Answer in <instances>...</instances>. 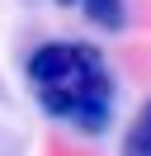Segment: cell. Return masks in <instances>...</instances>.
<instances>
[{
	"label": "cell",
	"mask_w": 151,
	"mask_h": 156,
	"mask_svg": "<svg viewBox=\"0 0 151 156\" xmlns=\"http://www.w3.org/2000/svg\"><path fill=\"white\" fill-rule=\"evenodd\" d=\"M24 80L33 104L57 123H71L76 133L99 137L113 123V71L94 43H43L28 52Z\"/></svg>",
	"instance_id": "cell-1"
},
{
	"label": "cell",
	"mask_w": 151,
	"mask_h": 156,
	"mask_svg": "<svg viewBox=\"0 0 151 156\" xmlns=\"http://www.w3.org/2000/svg\"><path fill=\"white\" fill-rule=\"evenodd\" d=\"M24 142H28V128H24V118H19L14 95H9L5 80H0V156H24Z\"/></svg>",
	"instance_id": "cell-2"
},
{
	"label": "cell",
	"mask_w": 151,
	"mask_h": 156,
	"mask_svg": "<svg viewBox=\"0 0 151 156\" xmlns=\"http://www.w3.org/2000/svg\"><path fill=\"white\" fill-rule=\"evenodd\" d=\"M57 5H80V14L94 24V29H109V33H118L123 24H128V5L123 0H57Z\"/></svg>",
	"instance_id": "cell-3"
},
{
	"label": "cell",
	"mask_w": 151,
	"mask_h": 156,
	"mask_svg": "<svg viewBox=\"0 0 151 156\" xmlns=\"http://www.w3.org/2000/svg\"><path fill=\"white\" fill-rule=\"evenodd\" d=\"M123 156H151V104L137 109V118L123 133Z\"/></svg>",
	"instance_id": "cell-4"
}]
</instances>
